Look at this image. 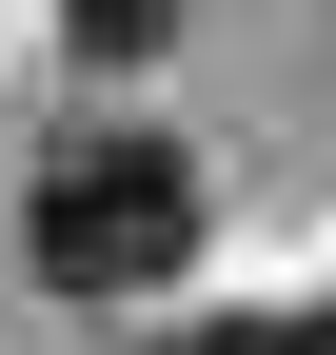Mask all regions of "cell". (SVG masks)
<instances>
[{
	"label": "cell",
	"instance_id": "obj_1",
	"mask_svg": "<svg viewBox=\"0 0 336 355\" xmlns=\"http://www.w3.org/2000/svg\"><path fill=\"white\" fill-rule=\"evenodd\" d=\"M20 237H40L60 296H178V277H198V158H178V139H79V158L20 198Z\"/></svg>",
	"mask_w": 336,
	"mask_h": 355
},
{
	"label": "cell",
	"instance_id": "obj_2",
	"mask_svg": "<svg viewBox=\"0 0 336 355\" xmlns=\"http://www.w3.org/2000/svg\"><path fill=\"white\" fill-rule=\"evenodd\" d=\"M79 40H99V60H158V40H178V0H60Z\"/></svg>",
	"mask_w": 336,
	"mask_h": 355
},
{
	"label": "cell",
	"instance_id": "obj_3",
	"mask_svg": "<svg viewBox=\"0 0 336 355\" xmlns=\"http://www.w3.org/2000/svg\"><path fill=\"white\" fill-rule=\"evenodd\" d=\"M198 355H317V316H237V336H198Z\"/></svg>",
	"mask_w": 336,
	"mask_h": 355
}]
</instances>
